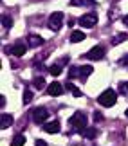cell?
Listing matches in <instances>:
<instances>
[{"instance_id": "ba28073f", "label": "cell", "mask_w": 128, "mask_h": 146, "mask_svg": "<svg viewBox=\"0 0 128 146\" xmlns=\"http://www.w3.org/2000/svg\"><path fill=\"white\" fill-rule=\"evenodd\" d=\"M27 52V45L25 43H22V42H16L13 47H11V54L13 56H24Z\"/></svg>"}, {"instance_id": "603a6c76", "label": "cell", "mask_w": 128, "mask_h": 146, "mask_svg": "<svg viewBox=\"0 0 128 146\" xmlns=\"http://www.w3.org/2000/svg\"><path fill=\"white\" fill-rule=\"evenodd\" d=\"M119 88H121V92H123V94H128V83H121Z\"/></svg>"}, {"instance_id": "8992f818", "label": "cell", "mask_w": 128, "mask_h": 146, "mask_svg": "<svg viewBox=\"0 0 128 146\" xmlns=\"http://www.w3.org/2000/svg\"><path fill=\"white\" fill-rule=\"evenodd\" d=\"M88 58L90 60H103L105 58V47L103 45H94L90 50H88Z\"/></svg>"}, {"instance_id": "d6986e66", "label": "cell", "mask_w": 128, "mask_h": 146, "mask_svg": "<svg viewBox=\"0 0 128 146\" xmlns=\"http://www.w3.org/2000/svg\"><path fill=\"white\" fill-rule=\"evenodd\" d=\"M31 101H32V90L25 88V90H24V105H29Z\"/></svg>"}, {"instance_id": "44dd1931", "label": "cell", "mask_w": 128, "mask_h": 146, "mask_svg": "<svg viewBox=\"0 0 128 146\" xmlns=\"http://www.w3.org/2000/svg\"><path fill=\"white\" fill-rule=\"evenodd\" d=\"M125 40H126V35H117V36L112 38V45H117V43L125 42Z\"/></svg>"}, {"instance_id": "7c38bea8", "label": "cell", "mask_w": 128, "mask_h": 146, "mask_svg": "<svg viewBox=\"0 0 128 146\" xmlns=\"http://www.w3.org/2000/svg\"><path fill=\"white\" fill-rule=\"evenodd\" d=\"M29 45L31 47H40V45H43V38L42 36H38V35H29Z\"/></svg>"}, {"instance_id": "52a82bcc", "label": "cell", "mask_w": 128, "mask_h": 146, "mask_svg": "<svg viewBox=\"0 0 128 146\" xmlns=\"http://www.w3.org/2000/svg\"><path fill=\"white\" fill-rule=\"evenodd\" d=\"M62 92H63V87H62V83H58V81H52L51 85H47V94H49V96H60Z\"/></svg>"}, {"instance_id": "ffe728a7", "label": "cell", "mask_w": 128, "mask_h": 146, "mask_svg": "<svg viewBox=\"0 0 128 146\" xmlns=\"http://www.w3.org/2000/svg\"><path fill=\"white\" fill-rule=\"evenodd\" d=\"M32 83H34V87H38V88H43V87H45V80H43V76H36Z\"/></svg>"}, {"instance_id": "7a4b0ae2", "label": "cell", "mask_w": 128, "mask_h": 146, "mask_svg": "<svg viewBox=\"0 0 128 146\" xmlns=\"http://www.w3.org/2000/svg\"><path fill=\"white\" fill-rule=\"evenodd\" d=\"M69 123H70V126L76 128L78 132H83L87 128L88 119H87V115L83 114V112H76V114H72V117L69 119Z\"/></svg>"}, {"instance_id": "6da1fadb", "label": "cell", "mask_w": 128, "mask_h": 146, "mask_svg": "<svg viewBox=\"0 0 128 146\" xmlns=\"http://www.w3.org/2000/svg\"><path fill=\"white\" fill-rule=\"evenodd\" d=\"M115 101H117V92H115L114 88H107V90L101 92V94H99V98H97V103L101 105V106H105V108L114 106Z\"/></svg>"}, {"instance_id": "f1b7e54d", "label": "cell", "mask_w": 128, "mask_h": 146, "mask_svg": "<svg viewBox=\"0 0 128 146\" xmlns=\"http://www.w3.org/2000/svg\"><path fill=\"white\" fill-rule=\"evenodd\" d=\"M123 22H125V25L128 27V15H126V16H125V18H123Z\"/></svg>"}, {"instance_id": "8fae6325", "label": "cell", "mask_w": 128, "mask_h": 146, "mask_svg": "<svg viewBox=\"0 0 128 146\" xmlns=\"http://www.w3.org/2000/svg\"><path fill=\"white\" fill-rule=\"evenodd\" d=\"M92 72H94V67H92V65H81V67H80V78H81L83 81H85L87 78L92 74Z\"/></svg>"}, {"instance_id": "d4e9b609", "label": "cell", "mask_w": 128, "mask_h": 146, "mask_svg": "<svg viewBox=\"0 0 128 146\" xmlns=\"http://www.w3.org/2000/svg\"><path fill=\"white\" fill-rule=\"evenodd\" d=\"M121 65H125V67H126V69H128V54L125 56V58H123V60H121Z\"/></svg>"}, {"instance_id": "f546056e", "label": "cell", "mask_w": 128, "mask_h": 146, "mask_svg": "<svg viewBox=\"0 0 128 146\" xmlns=\"http://www.w3.org/2000/svg\"><path fill=\"white\" fill-rule=\"evenodd\" d=\"M125 114H126V115H128V108H126V110H125Z\"/></svg>"}, {"instance_id": "ac0fdd59", "label": "cell", "mask_w": 128, "mask_h": 146, "mask_svg": "<svg viewBox=\"0 0 128 146\" xmlns=\"http://www.w3.org/2000/svg\"><path fill=\"white\" fill-rule=\"evenodd\" d=\"M67 88L70 90V94H72L74 98H81V90H78V88L72 85V83H67Z\"/></svg>"}, {"instance_id": "277c9868", "label": "cell", "mask_w": 128, "mask_h": 146, "mask_svg": "<svg viewBox=\"0 0 128 146\" xmlns=\"http://www.w3.org/2000/svg\"><path fill=\"white\" fill-rule=\"evenodd\" d=\"M31 117H32V121L36 123V125H42V123H45L47 121V117H49V110L45 108V106H38V108H34L31 112Z\"/></svg>"}, {"instance_id": "e0dca14e", "label": "cell", "mask_w": 128, "mask_h": 146, "mask_svg": "<svg viewBox=\"0 0 128 146\" xmlns=\"http://www.w3.org/2000/svg\"><path fill=\"white\" fill-rule=\"evenodd\" d=\"M2 27H5V29H11V27H13V20H11V16H7V15L2 16Z\"/></svg>"}, {"instance_id": "3957f363", "label": "cell", "mask_w": 128, "mask_h": 146, "mask_svg": "<svg viewBox=\"0 0 128 146\" xmlns=\"http://www.w3.org/2000/svg\"><path fill=\"white\" fill-rule=\"evenodd\" d=\"M63 13H60V11H56V13H52L51 16H49V20H47V25H49V29H52V31H58V29H62V24H63Z\"/></svg>"}, {"instance_id": "2e32d148", "label": "cell", "mask_w": 128, "mask_h": 146, "mask_svg": "<svg viewBox=\"0 0 128 146\" xmlns=\"http://www.w3.org/2000/svg\"><path fill=\"white\" fill-rule=\"evenodd\" d=\"M62 69H63L62 65H51L49 67V74L51 76H60L62 74Z\"/></svg>"}, {"instance_id": "4fadbf2b", "label": "cell", "mask_w": 128, "mask_h": 146, "mask_svg": "<svg viewBox=\"0 0 128 146\" xmlns=\"http://www.w3.org/2000/svg\"><path fill=\"white\" fill-rule=\"evenodd\" d=\"M81 135L85 137V139H94V137L97 135V130H96V128H85V130L81 132Z\"/></svg>"}, {"instance_id": "484cf974", "label": "cell", "mask_w": 128, "mask_h": 146, "mask_svg": "<svg viewBox=\"0 0 128 146\" xmlns=\"http://www.w3.org/2000/svg\"><path fill=\"white\" fill-rule=\"evenodd\" d=\"M81 0H70V5H81Z\"/></svg>"}, {"instance_id": "7402d4cb", "label": "cell", "mask_w": 128, "mask_h": 146, "mask_svg": "<svg viewBox=\"0 0 128 146\" xmlns=\"http://www.w3.org/2000/svg\"><path fill=\"white\" fill-rule=\"evenodd\" d=\"M76 76H80V67L72 65L70 69H69V78H76Z\"/></svg>"}, {"instance_id": "5b68a950", "label": "cell", "mask_w": 128, "mask_h": 146, "mask_svg": "<svg viewBox=\"0 0 128 146\" xmlns=\"http://www.w3.org/2000/svg\"><path fill=\"white\" fill-rule=\"evenodd\" d=\"M78 22H80L81 27H94L97 24V15L96 13H87V15H83Z\"/></svg>"}, {"instance_id": "83f0119b", "label": "cell", "mask_w": 128, "mask_h": 146, "mask_svg": "<svg viewBox=\"0 0 128 146\" xmlns=\"http://www.w3.org/2000/svg\"><path fill=\"white\" fill-rule=\"evenodd\" d=\"M5 105V98H4V94H2V96H0V106H4Z\"/></svg>"}, {"instance_id": "4316f807", "label": "cell", "mask_w": 128, "mask_h": 146, "mask_svg": "<svg viewBox=\"0 0 128 146\" xmlns=\"http://www.w3.org/2000/svg\"><path fill=\"white\" fill-rule=\"evenodd\" d=\"M36 146H47V143L42 141V139H38V141H36Z\"/></svg>"}, {"instance_id": "5bb4252c", "label": "cell", "mask_w": 128, "mask_h": 146, "mask_svg": "<svg viewBox=\"0 0 128 146\" xmlns=\"http://www.w3.org/2000/svg\"><path fill=\"white\" fill-rule=\"evenodd\" d=\"M83 40H85V35H83L81 31H74V33L70 35V42H72V43H76V42H83Z\"/></svg>"}, {"instance_id": "cb8c5ba5", "label": "cell", "mask_w": 128, "mask_h": 146, "mask_svg": "<svg viewBox=\"0 0 128 146\" xmlns=\"http://www.w3.org/2000/svg\"><path fill=\"white\" fill-rule=\"evenodd\" d=\"M101 119H103V115L99 114V112H94V121H96V123H99Z\"/></svg>"}, {"instance_id": "30bf717a", "label": "cell", "mask_w": 128, "mask_h": 146, "mask_svg": "<svg viewBox=\"0 0 128 146\" xmlns=\"http://www.w3.org/2000/svg\"><path fill=\"white\" fill-rule=\"evenodd\" d=\"M11 125H13V115L11 114H2L0 115V128H9Z\"/></svg>"}, {"instance_id": "9a60e30c", "label": "cell", "mask_w": 128, "mask_h": 146, "mask_svg": "<svg viewBox=\"0 0 128 146\" xmlns=\"http://www.w3.org/2000/svg\"><path fill=\"white\" fill-rule=\"evenodd\" d=\"M24 144H25V137L22 135V133L20 135H15L13 141H11V146H24Z\"/></svg>"}, {"instance_id": "9c48e42d", "label": "cell", "mask_w": 128, "mask_h": 146, "mask_svg": "<svg viewBox=\"0 0 128 146\" xmlns=\"http://www.w3.org/2000/svg\"><path fill=\"white\" fill-rule=\"evenodd\" d=\"M43 130H45L47 133H58L60 132V121H47L45 125H43Z\"/></svg>"}]
</instances>
